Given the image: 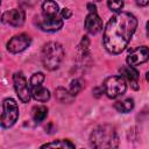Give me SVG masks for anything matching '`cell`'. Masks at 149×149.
<instances>
[{
    "instance_id": "16",
    "label": "cell",
    "mask_w": 149,
    "mask_h": 149,
    "mask_svg": "<svg viewBox=\"0 0 149 149\" xmlns=\"http://www.w3.org/2000/svg\"><path fill=\"white\" fill-rule=\"evenodd\" d=\"M48 115V108L45 106H37L33 108V119L35 122H42Z\"/></svg>"
},
{
    "instance_id": "4",
    "label": "cell",
    "mask_w": 149,
    "mask_h": 149,
    "mask_svg": "<svg viewBox=\"0 0 149 149\" xmlns=\"http://www.w3.org/2000/svg\"><path fill=\"white\" fill-rule=\"evenodd\" d=\"M19 118V106L14 99L7 98L2 102V114H1V126L3 128L12 127Z\"/></svg>"
},
{
    "instance_id": "8",
    "label": "cell",
    "mask_w": 149,
    "mask_h": 149,
    "mask_svg": "<svg viewBox=\"0 0 149 149\" xmlns=\"http://www.w3.org/2000/svg\"><path fill=\"white\" fill-rule=\"evenodd\" d=\"M24 12L20 8H14L7 10L2 14V22L12 27H21L24 22Z\"/></svg>"
},
{
    "instance_id": "14",
    "label": "cell",
    "mask_w": 149,
    "mask_h": 149,
    "mask_svg": "<svg viewBox=\"0 0 149 149\" xmlns=\"http://www.w3.org/2000/svg\"><path fill=\"white\" fill-rule=\"evenodd\" d=\"M31 97L41 102H45L50 99V92L48 88L43 87V86H34L31 90Z\"/></svg>"
},
{
    "instance_id": "21",
    "label": "cell",
    "mask_w": 149,
    "mask_h": 149,
    "mask_svg": "<svg viewBox=\"0 0 149 149\" xmlns=\"http://www.w3.org/2000/svg\"><path fill=\"white\" fill-rule=\"evenodd\" d=\"M43 81H44V74H43L42 72H36V73H34V74L31 76V78H30V85H31V87H34V86H40Z\"/></svg>"
},
{
    "instance_id": "11",
    "label": "cell",
    "mask_w": 149,
    "mask_h": 149,
    "mask_svg": "<svg viewBox=\"0 0 149 149\" xmlns=\"http://www.w3.org/2000/svg\"><path fill=\"white\" fill-rule=\"evenodd\" d=\"M85 29L90 34H97L102 29V20L97 14V12L87 14L85 19Z\"/></svg>"
},
{
    "instance_id": "22",
    "label": "cell",
    "mask_w": 149,
    "mask_h": 149,
    "mask_svg": "<svg viewBox=\"0 0 149 149\" xmlns=\"http://www.w3.org/2000/svg\"><path fill=\"white\" fill-rule=\"evenodd\" d=\"M71 10L69 9V8H64L63 10H62V14H61V16L63 17V19H69L70 16H71Z\"/></svg>"
},
{
    "instance_id": "23",
    "label": "cell",
    "mask_w": 149,
    "mask_h": 149,
    "mask_svg": "<svg viewBox=\"0 0 149 149\" xmlns=\"http://www.w3.org/2000/svg\"><path fill=\"white\" fill-rule=\"evenodd\" d=\"M136 5L137 6H141V7H144L147 5H149V0H135Z\"/></svg>"
},
{
    "instance_id": "13",
    "label": "cell",
    "mask_w": 149,
    "mask_h": 149,
    "mask_svg": "<svg viewBox=\"0 0 149 149\" xmlns=\"http://www.w3.org/2000/svg\"><path fill=\"white\" fill-rule=\"evenodd\" d=\"M59 8L54 0H45L42 3V16L44 17H55L58 16Z\"/></svg>"
},
{
    "instance_id": "10",
    "label": "cell",
    "mask_w": 149,
    "mask_h": 149,
    "mask_svg": "<svg viewBox=\"0 0 149 149\" xmlns=\"http://www.w3.org/2000/svg\"><path fill=\"white\" fill-rule=\"evenodd\" d=\"M62 19L63 17H59V15L55 16V17H44V16H42V19H40L37 21V26L44 31H49V33L57 31L63 27V20Z\"/></svg>"
},
{
    "instance_id": "12",
    "label": "cell",
    "mask_w": 149,
    "mask_h": 149,
    "mask_svg": "<svg viewBox=\"0 0 149 149\" xmlns=\"http://www.w3.org/2000/svg\"><path fill=\"white\" fill-rule=\"evenodd\" d=\"M120 73H121V76L123 78H126L130 83V85H132V87L134 90L139 88V71L134 66L125 65V66H122L120 69Z\"/></svg>"
},
{
    "instance_id": "26",
    "label": "cell",
    "mask_w": 149,
    "mask_h": 149,
    "mask_svg": "<svg viewBox=\"0 0 149 149\" xmlns=\"http://www.w3.org/2000/svg\"><path fill=\"white\" fill-rule=\"evenodd\" d=\"M146 79L149 81V71H148V72H147V74H146Z\"/></svg>"
},
{
    "instance_id": "24",
    "label": "cell",
    "mask_w": 149,
    "mask_h": 149,
    "mask_svg": "<svg viewBox=\"0 0 149 149\" xmlns=\"http://www.w3.org/2000/svg\"><path fill=\"white\" fill-rule=\"evenodd\" d=\"M87 8H88L90 13H94V12H97V8H95V6H94L93 3H87Z\"/></svg>"
},
{
    "instance_id": "17",
    "label": "cell",
    "mask_w": 149,
    "mask_h": 149,
    "mask_svg": "<svg viewBox=\"0 0 149 149\" xmlns=\"http://www.w3.org/2000/svg\"><path fill=\"white\" fill-rule=\"evenodd\" d=\"M42 148H74V144L69 140H56L42 146Z\"/></svg>"
},
{
    "instance_id": "7",
    "label": "cell",
    "mask_w": 149,
    "mask_h": 149,
    "mask_svg": "<svg viewBox=\"0 0 149 149\" xmlns=\"http://www.w3.org/2000/svg\"><path fill=\"white\" fill-rule=\"evenodd\" d=\"M31 38L27 34H19L13 36L7 43V50L12 54H17L26 50L30 45Z\"/></svg>"
},
{
    "instance_id": "3",
    "label": "cell",
    "mask_w": 149,
    "mask_h": 149,
    "mask_svg": "<svg viewBox=\"0 0 149 149\" xmlns=\"http://www.w3.org/2000/svg\"><path fill=\"white\" fill-rule=\"evenodd\" d=\"M64 57V49L57 42H49L42 49V63L48 70H56L61 65Z\"/></svg>"
},
{
    "instance_id": "27",
    "label": "cell",
    "mask_w": 149,
    "mask_h": 149,
    "mask_svg": "<svg viewBox=\"0 0 149 149\" xmlns=\"http://www.w3.org/2000/svg\"><path fill=\"white\" fill-rule=\"evenodd\" d=\"M94 1H101V0H94Z\"/></svg>"
},
{
    "instance_id": "6",
    "label": "cell",
    "mask_w": 149,
    "mask_h": 149,
    "mask_svg": "<svg viewBox=\"0 0 149 149\" xmlns=\"http://www.w3.org/2000/svg\"><path fill=\"white\" fill-rule=\"evenodd\" d=\"M13 81H14V87H15V91H16L19 99L22 102H28L30 100V97H31V91L28 86V83H27L23 73L22 72L14 73Z\"/></svg>"
},
{
    "instance_id": "1",
    "label": "cell",
    "mask_w": 149,
    "mask_h": 149,
    "mask_svg": "<svg viewBox=\"0 0 149 149\" xmlns=\"http://www.w3.org/2000/svg\"><path fill=\"white\" fill-rule=\"evenodd\" d=\"M137 27L136 17L128 12L115 13L104 30V47L111 54H120L128 45Z\"/></svg>"
},
{
    "instance_id": "18",
    "label": "cell",
    "mask_w": 149,
    "mask_h": 149,
    "mask_svg": "<svg viewBox=\"0 0 149 149\" xmlns=\"http://www.w3.org/2000/svg\"><path fill=\"white\" fill-rule=\"evenodd\" d=\"M55 93H56L57 99L61 102H71L72 101V97L73 95L70 92H68L65 88H63V87H58Z\"/></svg>"
},
{
    "instance_id": "9",
    "label": "cell",
    "mask_w": 149,
    "mask_h": 149,
    "mask_svg": "<svg viewBox=\"0 0 149 149\" xmlns=\"http://www.w3.org/2000/svg\"><path fill=\"white\" fill-rule=\"evenodd\" d=\"M149 59V49L144 45L137 47L127 56V64L132 66L140 65Z\"/></svg>"
},
{
    "instance_id": "20",
    "label": "cell",
    "mask_w": 149,
    "mask_h": 149,
    "mask_svg": "<svg viewBox=\"0 0 149 149\" xmlns=\"http://www.w3.org/2000/svg\"><path fill=\"white\" fill-rule=\"evenodd\" d=\"M123 0H107V6L113 12H120L123 7Z\"/></svg>"
},
{
    "instance_id": "15",
    "label": "cell",
    "mask_w": 149,
    "mask_h": 149,
    "mask_svg": "<svg viewBox=\"0 0 149 149\" xmlns=\"http://www.w3.org/2000/svg\"><path fill=\"white\" fill-rule=\"evenodd\" d=\"M114 107L120 113H128L134 108V100L130 98L125 99V100H120V101L115 102Z\"/></svg>"
},
{
    "instance_id": "5",
    "label": "cell",
    "mask_w": 149,
    "mask_h": 149,
    "mask_svg": "<svg viewBox=\"0 0 149 149\" xmlns=\"http://www.w3.org/2000/svg\"><path fill=\"white\" fill-rule=\"evenodd\" d=\"M102 87H104V92L106 93V95L108 98L114 99V98L122 95L126 92L127 84L122 76H112L105 80Z\"/></svg>"
},
{
    "instance_id": "19",
    "label": "cell",
    "mask_w": 149,
    "mask_h": 149,
    "mask_svg": "<svg viewBox=\"0 0 149 149\" xmlns=\"http://www.w3.org/2000/svg\"><path fill=\"white\" fill-rule=\"evenodd\" d=\"M83 80L81 79H73L70 84V88H69V92L72 94V95H77L81 88H83Z\"/></svg>"
},
{
    "instance_id": "25",
    "label": "cell",
    "mask_w": 149,
    "mask_h": 149,
    "mask_svg": "<svg viewBox=\"0 0 149 149\" xmlns=\"http://www.w3.org/2000/svg\"><path fill=\"white\" fill-rule=\"evenodd\" d=\"M147 35H148V37H149V21L147 22Z\"/></svg>"
},
{
    "instance_id": "2",
    "label": "cell",
    "mask_w": 149,
    "mask_h": 149,
    "mask_svg": "<svg viewBox=\"0 0 149 149\" xmlns=\"http://www.w3.org/2000/svg\"><path fill=\"white\" fill-rule=\"evenodd\" d=\"M90 141L92 147L98 149L116 148L119 146V137L116 130L109 125H104L95 128L91 134Z\"/></svg>"
}]
</instances>
